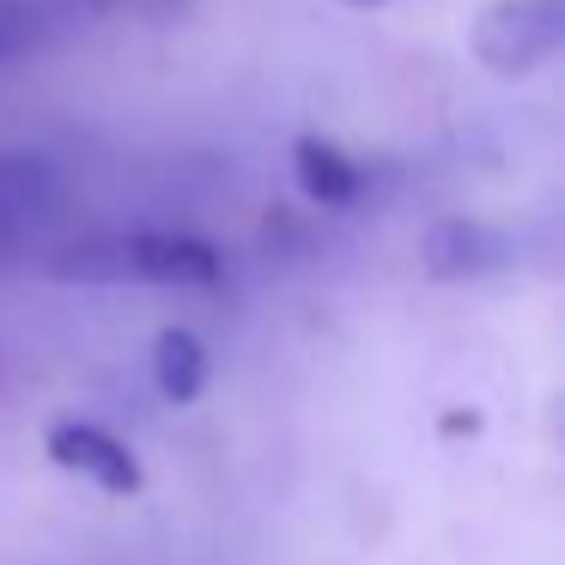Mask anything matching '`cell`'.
Segmentation results:
<instances>
[{"instance_id": "cell-1", "label": "cell", "mask_w": 565, "mask_h": 565, "mask_svg": "<svg viewBox=\"0 0 565 565\" xmlns=\"http://www.w3.org/2000/svg\"><path fill=\"white\" fill-rule=\"evenodd\" d=\"M67 286H220L225 256L195 232H92L50 256Z\"/></svg>"}, {"instance_id": "cell-2", "label": "cell", "mask_w": 565, "mask_h": 565, "mask_svg": "<svg viewBox=\"0 0 565 565\" xmlns=\"http://www.w3.org/2000/svg\"><path fill=\"white\" fill-rule=\"evenodd\" d=\"M565 43V0H487L468 25V50L487 74L529 79L559 55Z\"/></svg>"}, {"instance_id": "cell-3", "label": "cell", "mask_w": 565, "mask_h": 565, "mask_svg": "<svg viewBox=\"0 0 565 565\" xmlns=\"http://www.w3.org/2000/svg\"><path fill=\"white\" fill-rule=\"evenodd\" d=\"M67 201V171L50 147L0 152V262L19 256L38 232H50Z\"/></svg>"}, {"instance_id": "cell-4", "label": "cell", "mask_w": 565, "mask_h": 565, "mask_svg": "<svg viewBox=\"0 0 565 565\" xmlns=\"http://www.w3.org/2000/svg\"><path fill=\"white\" fill-rule=\"evenodd\" d=\"M529 237L499 220H438L419 244V268L431 280H487V274L523 268Z\"/></svg>"}, {"instance_id": "cell-5", "label": "cell", "mask_w": 565, "mask_h": 565, "mask_svg": "<svg viewBox=\"0 0 565 565\" xmlns=\"http://www.w3.org/2000/svg\"><path fill=\"white\" fill-rule=\"evenodd\" d=\"M74 25H79V13L67 0H0V74L62 50L74 38Z\"/></svg>"}, {"instance_id": "cell-6", "label": "cell", "mask_w": 565, "mask_h": 565, "mask_svg": "<svg viewBox=\"0 0 565 565\" xmlns=\"http://www.w3.org/2000/svg\"><path fill=\"white\" fill-rule=\"evenodd\" d=\"M50 450H55V462H62V468H74V475L98 480V487H110V492H135V487H140L135 456H128L122 444L110 438V431L86 426V419H67V426H55V431H50Z\"/></svg>"}, {"instance_id": "cell-7", "label": "cell", "mask_w": 565, "mask_h": 565, "mask_svg": "<svg viewBox=\"0 0 565 565\" xmlns=\"http://www.w3.org/2000/svg\"><path fill=\"white\" fill-rule=\"evenodd\" d=\"M298 183H305L310 201H322V207H347V201L365 195V164L347 159L341 147H329V140H298Z\"/></svg>"}, {"instance_id": "cell-8", "label": "cell", "mask_w": 565, "mask_h": 565, "mask_svg": "<svg viewBox=\"0 0 565 565\" xmlns=\"http://www.w3.org/2000/svg\"><path fill=\"white\" fill-rule=\"evenodd\" d=\"M201 383H207V353H201V341L183 329H164L159 334V390L171 395V402H195Z\"/></svg>"}, {"instance_id": "cell-9", "label": "cell", "mask_w": 565, "mask_h": 565, "mask_svg": "<svg viewBox=\"0 0 565 565\" xmlns=\"http://www.w3.org/2000/svg\"><path fill=\"white\" fill-rule=\"evenodd\" d=\"M79 19L86 13H98V19H110V13H135V7H147V0H67Z\"/></svg>"}, {"instance_id": "cell-10", "label": "cell", "mask_w": 565, "mask_h": 565, "mask_svg": "<svg viewBox=\"0 0 565 565\" xmlns=\"http://www.w3.org/2000/svg\"><path fill=\"white\" fill-rule=\"evenodd\" d=\"M341 7H390V0H341Z\"/></svg>"}]
</instances>
